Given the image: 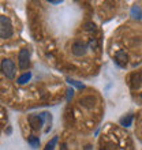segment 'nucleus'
<instances>
[{"label":"nucleus","instance_id":"nucleus-13","mask_svg":"<svg viewBox=\"0 0 142 150\" xmlns=\"http://www.w3.org/2000/svg\"><path fill=\"white\" fill-rule=\"evenodd\" d=\"M56 143H58V137H53V138L49 141V142L45 145V149L44 150H53L56 146Z\"/></svg>","mask_w":142,"mask_h":150},{"label":"nucleus","instance_id":"nucleus-7","mask_svg":"<svg viewBox=\"0 0 142 150\" xmlns=\"http://www.w3.org/2000/svg\"><path fill=\"white\" fill-rule=\"evenodd\" d=\"M127 60H129V56L126 55V52L124 51H119L118 53H116V62H118L120 66L127 64Z\"/></svg>","mask_w":142,"mask_h":150},{"label":"nucleus","instance_id":"nucleus-4","mask_svg":"<svg viewBox=\"0 0 142 150\" xmlns=\"http://www.w3.org/2000/svg\"><path fill=\"white\" fill-rule=\"evenodd\" d=\"M18 64H19V68L22 70H26L30 66V51L28 48H22L18 53Z\"/></svg>","mask_w":142,"mask_h":150},{"label":"nucleus","instance_id":"nucleus-9","mask_svg":"<svg viewBox=\"0 0 142 150\" xmlns=\"http://www.w3.org/2000/svg\"><path fill=\"white\" fill-rule=\"evenodd\" d=\"M141 85V74H133L131 75V87L137 89Z\"/></svg>","mask_w":142,"mask_h":150},{"label":"nucleus","instance_id":"nucleus-1","mask_svg":"<svg viewBox=\"0 0 142 150\" xmlns=\"http://www.w3.org/2000/svg\"><path fill=\"white\" fill-rule=\"evenodd\" d=\"M12 25H11V21L8 16H4V15H0V37L1 38H10L12 36Z\"/></svg>","mask_w":142,"mask_h":150},{"label":"nucleus","instance_id":"nucleus-10","mask_svg":"<svg viewBox=\"0 0 142 150\" xmlns=\"http://www.w3.org/2000/svg\"><path fill=\"white\" fill-rule=\"evenodd\" d=\"M28 143L33 147V149H37V147H38V145H40L38 137H36V135H30V137L28 138Z\"/></svg>","mask_w":142,"mask_h":150},{"label":"nucleus","instance_id":"nucleus-6","mask_svg":"<svg viewBox=\"0 0 142 150\" xmlns=\"http://www.w3.org/2000/svg\"><path fill=\"white\" fill-rule=\"evenodd\" d=\"M71 49H72V55L78 56V57L85 56L86 55V52H87V47L85 45V44H82V42H75Z\"/></svg>","mask_w":142,"mask_h":150},{"label":"nucleus","instance_id":"nucleus-16","mask_svg":"<svg viewBox=\"0 0 142 150\" xmlns=\"http://www.w3.org/2000/svg\"><path fill=\"white\" fill-rule=\"evenodd\" d=\"M67 93H68V94H67V100L70 101V100L72 98V96H74V90H72V89H68Z\"/></svg>","mask_w":142,"mask_h":150},{"label":"nucleus","instance_id":"nucleus-17","mask_svg":"<svg viewBox=\"0 0 142 150\" xmlns=\"http://www.w3.org/2000/svg\"><path fill=\"white\" fill-rule=\"evenodd\" d=\"M59 150H68L67 145H66V143H60V149Z\"/></svg>","mask_w":142,"mask_h":150},{"label":"nucleus","instance_id":"nucleus-2","mask_svg":"<svg viewBox=\"0 0 142 150\" xmlns=\"http://www.w3.org/2000/svg\"><path fill=\"white\" fill-rule=\"evenodd\" d=\"M1 72L6 75V78L8 79H14L16 74V68H15V63L11 59H4L1 62Z\"/></svg>","mask_w":142,"mask_h":150},{"label":"nucleus","instance_id":"nucleus-5","mask_svg":"<svg viewBox=\"0 0 142 150\" xmlns=\"http://www.w3.org/2000/svg\"><path fill=\"white\" fill-rule=\"evenodd\" d=\"M79 105L82 108H86V109H92L96 105V98L93 96H83L79 98Z\"/></svg>","mask_w":142,"mask_h":150},{"label":"nucleus","instance_id":"nucleus-14","mask_svg":"<svg viewBox=\"0 0 142 150\" xmlns=\"http://www.w3.org/2000/svg\"><path fill=\"white\" fill-rule=\"evenodd\" d=\"M68 82H70V83H71V85H74V86L79 87V89H83V87H85V85H82V83H79V82H77V81H74V79H68Z\"/></svg>","mask_w":142,"mask_h":150},{"label":"nucleus","instance_id":"nucleus-11","mask_svg":"<svg viewBox=\"0 0 142 150\" xmlns=\"http://www.w3.org/2000/svg\"><path fill=\"white\" fill-rule=\"evenodd\" d=\"M131 16L135 18V19H141L142 18V11L138 6H134V7L131 8Z\"/></svg>","mask_w":142,"mask_h":150},{"label":"nucleus","instance_id":"nucleus-3","mask_svg":"<svg viewBox=\"0 0 142 150\" xmlns=\"http://www.w3.org/2000/svg\"><path fill=\"white\" fill-rule=\"evenodd\" d=\"M48 113L47 112H44V113L41 115H30L28 117L29 123H30V126H32L33 130H40L41 127L44 126V122H45V119H47Z\"/></svg>","mask_w":142,"mask_h":150},{"label":"nucleus","instance_id":"nucleus-8","mask_svg":"<svg viewBox=\"0 0 142 150\" xmlns=\"http://www.w3.org/2000/svg\"><path fill=\"white\" fill-rule=\"evenodd\" d=\"M30 78H32V72H25V74H22L21 76H18V79H16V82L19 83V85H25V83H28L29 81H30Z\"/></svg>","mask_w":142,"mask_h":150},{"label":"nucleus","instance_id":"nucleus-15","mask_svg":"<svg viewBox=\"0 0 142 150\" xmlns=\"http://www.w3.org/2000/svg\"><path fill=\"white\" fill-rule=\"evenodd\" d=\"M86 30H89V32H94L96 30V25L94 23H86Z\"/></svg>","mask_w":142,"mask_h":150},{"label":"nucleus","instance_id":"nucleus-19","mask_svg":"<svg viewBox=\"0 0 142 150\" xmlns=\"http://www.w3.org/2000/svg\"><path fill=\"white\" fill-rule=\"evenodd\" d=\"M141 100H142V94H141Z\"/></svg>","mask_w":142,"mask_h":150},{"label":"nucleus","instance_id":"nucleus-18","mask_svg":"<svg viewBox=\"0 0 142 150\" xmlns=\"http://www.w3.org/2000/svg\"><path fill=\"white\" fill-rule=\"evenodd\" d=\"M51 3H52V4H59L60 1H58V0H51Z\"/></svg>","mask_w":142,"mask_h":150},{"label":"nucleus","instance_id":"nucleus-12","mask_svg":"<svg viewBox=\"0 0 142 150\" xmlns=\"http://www.w3.org/2000/svg\"><path fill=\"white\" fill-rule=\"evenodd\" d=\"M133 115H127V116H124V117L120 119V124L124 127H130L131 126V123H133Z\"/></svg>","mask_w":142,"mask_h":150}]
</instances>
